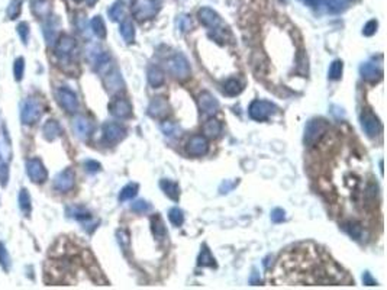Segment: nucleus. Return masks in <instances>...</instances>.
<instances>
[{
    "instance_id": "1",
    "label": "nucleus",
    "mask_w": 387,
    "mask_h": 290,
    "mask_svg": "<svg viewBox=\"0 0 387 290\" xmlns=\"http://www.w3.org/2000/svg\"><path fill=\"white\" fill-rule=\"evenodd\" d=\"M328 129H329V124H328L325 119H322V118L310 119V121L308 122L306 128H305V138H303L305 145H308V147L316 145L323 136H325V133L328 132Z\"/></svg>"
},
{
    "instance_id": "2",
    "label": "nucleus",
    "mask_w": 387,
    "mask_h": 290,
    "mask_svg": "<svg viewBox=\"0 0 387 290\" xmlns=\"http://www.w3.org/2000/svg\"><path fill=\"white\" fill-rule=\"evenodd\" d=\"M167 68H168L170 74L174 79H177L179 81H186L192 74L189 61L183 54H176L174 57H171L167 61Z\"/></svg>"
},
{
    "instance_id": "3",
    "label": "nucleus",
    "mask_w": 387,
    "mask_h": 290,
    "mask_svg": "<svg viewBox=\"0 0 387 290\" xmlns=\"http://www.w3.org/2000/svg\"><path fill=\"white\" fill-rule=\"evenodd\" d=\"M276 110H277L276 105L267 100H254L248 107V113L251 119L258 121V122L267 121L271 115L276 113Z\"/></svg>"
},
{
    "instance_id": "4",
    "label": "nucleus",
    "mask_w": 387,
    "mask_h": 290,
    "mask_svg": "<svg viewBox=\"0 0 387 290\" xmlns=\"http://www.w3.org/2000/svg\"><path fill=\"white\" fill-rule=\"evenodd\" d=\"M158 12V7L154 0H135L132 4V15L138 21L153 19Z\"/></svg>"
},
{
    "instance_id": "5",
    "label": "nucleus",
    "mask_w": 387,
    "mask_h": 290,
    "mask_svg": "<svg viewBox=\"0 0 387 290\" xmlns=\"http://www.w3.org/2000/svg\"><path fill=\"white\" fill-rule=\"evenodd\" d=\"M361 127L370 138H376L382 133V122L373 112L367 109L361 113Z\"/></svg>"
},
{
    "instance_id": "6",
    "label": "nucleus",
    "mask_w": 387,
    "mask_h": 290,
    "mask_svg": "<svg viewBox=\"0 0 387 290\" xmlns=\"http://www.w3.org/2000/svg\"><path fill=\"white\" fill-rule=\"evenodd\" d=\"M207 151H209V142L203 135H193L186 144V153L192 157H202L207 154Z\"/></svg>"
},
{
    "instance_id": "7",
    "label": "nucleus",
    "mask_w": 387,
    "mask_h": 290,
    "mask_svg": "<svg viewBox=\"0 0 387 290\" xmlns=\"http://www.w3.org/2000/svg\"><path fill=\"white\" fill-rule=\"evenodd\" d=\"M127 136V129L119 124L107 122L103 125V138L109 144H118Z\"/></svg>"
},
{
    "instance_id": "8",
    "label": "nucleus",
    "mask_w": 387,
    "mask_h": 290,
    "mask_svg": "<svg viewBox=\"0 0 387 290\" xmlns=\"http://www.w3.org/2000/svg\"><path fill=\"white\" fill-rule=\"evenodd\" d=\"M109 110L115 118L125 119L132 115V105L124 97H115L109 105Z\"/></svg>"
},
{
    "instance_id": "9",
    "label": "nucleus",
    "mask_w": 387,
    "mask_h": 290,
    "mask_svg": "<svg viewBox=\"0 0 387 290\" xmlns=\"http://www.w3.org/2000/svg\"><path fill=\"white\" fill-rule=\"evenodd\" d=\"M197 102H199L200 110H202L203 113H206V115H215V113L218 112V109H219V102H218V99L213 96L210 92H202V93L199 95Z\"/></svg>"
},
{
    "instance_id": "10",
    "label": "nucleus",
    "mask_w": 387,
    "mask_h": 290,
    "mask_svg": "<svg viewBox=\"0 0 387 290\" xmlns=\"http://www.w3.org/2000/svg\"><path fill=\"white\" fill-rule=\"evenodd\" d=\"M361 77L367 81H377L383 77V67L376 61H367L360 67Z\"/></svg>"
},
{
    "instance_id": "11",
    "label": "nucleus",
    "mask_w": 387,
    "mask_h": 290,
    "mask_svg": "<svg viewBox=\"0 0 387 290\" xmlns=\"http://www.w3.org/2000/svg\"><path fill=\"white\" fill-rule=\"evenodd\" d=\"M168 112H170V106H168V102L164 97L153 99L150 106H148V115L151 118H155V119H161L164 116H167Z\"/></svg>"
},
{
    "instance_id": "12",
    "label": "nucleus",
    "mask_w": 387,
    "mask_h": 290,
    "mask_svg": "<svg viewBox=\"0 0 387 290\" xmlns=\"http://www.w3.org/2000/svg\"><path fill=\"white\" fill-rule=\"evenodd\" d=\"M58 102H60V105L64 107L65 110L70 112V113H74L78 109V102H77L76 95L71 90L65 89V87H61L58 90Z\"/></svg>"
},
{
    "instance_id": "13",
    "label": "nucleus",
    "mask_w": 387,
    "mask_h": 290,
    "mask_svg": "<svg viewBox=\"0 0 387 290\" xmlns=\"http://www.w3.org/2000/svg\"><path fill=\"white\" fill-rule=\"evenodd\" d=\"M197 16H199V21H200L205 26L212 28V29L216 28V26L221 24V18H219V15H218L215 10L209 9V7H203V9H200L199 13H197Z\"/></svg>"
},
{
    "instance_id": "14",
    "label": "nucleus",
    "mask_w": 387,
    "mask_h": 290,
    "mask_svg": "<svg viewBox=\"0 0 387 290\" xmlns=\"http://www.w3.org/2000/svg\"><path fill=\"white\" fill-rule=\"evenodd\" d=\"M104 83L110 93H118L124 89V80L118 70H113L112 73H109L107 77L104 79Z\"/></svg>"
},
{
    "instance_id": "15",
    "label": "nucleus",
    "mask_w": 387,
    "mask_h": 290,
    "mask_svg": "<svg viewBox=\"0 0 387 290\" xmlns=\"http://www.w3.org/2000/svg\"><path fill=\"white\" fill-rule=\"evenodd\" d=\"M74 185V174L71 170H65L55 179V187L60 192H68Z\"/></svg>"
},
{
    "instance_id": "16",
    "label": "nucleus",
    "mask_w": 387,
    "mask_h": 290,
    "mask_svg": "<svg viewBox=\"0 0 387 290\" xmlns=\"http://www.w3.org/2000/svg\"><path fill=\"white\" fill-rule=\"evenodd\" d=\"M160 187H161L162 192L167 194L171 200H174V202L179 200V197H180V187H179V185H177L176 182L168 180V179H162L161 182H160Z\"/></svg>"
},
{
    "instance_id": "17",
    "label": "nucleus",
    "mask_w": 387,
    "mask_h": 290,
    "mask_svg": "<svg viewBox=\"0 0 387 290\" xmlns=\"http://www.w3.org/2000/svg\"><path fill=\"white\" fill-rule=\"evenodd\" d=\"M74 47H76V41H74L73 38H70V36H63V38L58 41L55 51H57L58 55L67 57V55H70V54L73 53Z\"/></svg>"
},
{
    "instance_id": "18",
    "label": "nucleus",
    "mask_w": 387,
    "mask_h": 290,
    "mask_svg": "<svg viewBox=\"0 0 387 290\" xmlns=\"http://www.w3.org/2000/svg\"><path fill=\"white\" fill-rule=\"evenodd\" d=\"M74 129H76V132H77V135L78 136H81V138H87L90 133H92V131H93V125H92V122L90 121H87L86 118H77L76 121H74Z\"/></svg>"
},
{
    "instance_id": "19",
    "label": "nucleus",
    "mask_w": 387,
    "mask_h": 290,
    "mask_svg": "<svg viewBox=\"0 0 387 290\" xmlns=\"http://www.w3.org/2000/svg\"><path fill=\"white\" fill-rule=\"evenodd\" d=\"M151 229H153L154 237L158 241H162L167 237V229H165V225H164V221H162V218L158 213L151 218Z\"/></svg>"
},
{
    "instance_id": "20",
    "label": "nucleus",
    "mask_w": 387,
    "mask_h": 290,
    "mask_svg": "<svg viewBox=\"0 0 387 290\" xmlns=\"http://www.w3.org/2000/svg\"><path fill=\"white\" fill-rule=\"evenodd\" d=\"M197 265L199 267H216V260L212 256L210 250L207 248V245H202V251L197 258Z\"/></svg>"
},
{
    "instance_id": "21",
    "label": "nucleus",
    "mask_w": 387,
    "mask_h": 290,
    "mask_svg": "<svg viewBox=\"0 0 387 290\" xmlns=\"http://www.w3.org/2000/svg\"><path fill=\"white\" fill-rule=\"evenodd\" d=\"M148 81L153 87H160L164 84L165 81V76H164V71L158 67H150L148 68Z\"/></svg>"
},
{
    "instance_id": "22",
    "label": "nucleus",
    "mask_w": 387,
    "mask_h": 290,
    "mask_svg": "<svg viewBox=\"0 0 387 290\" xmlns=\"http://www.w3.org/2000/svg\"><path fill=\"white\" fill-rule=\"evenodd\" d=\"M221 132H222V125L216 119H209L203 125V133L207 138H218Z\"/></svg>"
},
{
    "instance_id": "23",
    "label": "nucleus",
    "mask_w": 387,
    "mask_h": 290,
    "mask_svg": "<svg viewBox=\"0 0 387 290\" xmlns=\"http://www.w3.org/2000/svg\"><path fill=\"white\" fill-rule=\"evenodd\" d=\"M242 89H244V86L238 79H229L224 84V92L228 96H236L242 92Z\"/></svg>"
},
{
    "instance_id": "24",
    "label": "nucleus",
    "mask_w": 387,
    "mask_h": 290,
    "mask_svg": "<svg viewBox=\"0 0 387 290\" xmlns=\"http://www.w3.org/2000/svg\"><path fill=\"white\" fill-rule=\"evenodd\" d=\"M29 173H31V177L33 179V182H44L47 179V171L45 168L42 167V164L39 161H32V165H29Z\"/></svg>"
},
{
    "instance_id": "25",
    "label": "nucleus",
    "mask_w": 387,
    "mask_h": 290,
    "mask_svg": "<svg viewBox=\"0 0 387 290\" xmlns=\"http://www.w3.org/2000/svg\"><path fill=\"white\" fill-rule=\"evenodd\" d=\"M119 31H121V35L124 36L125 42H128V44L133 42V39H135V29H133V25H132V22H130L129 19H125V21L121 24Z\"/></svg>"
},
{
    "instance_id": "26",
    "label": "nucleus",
    "mask_w": 387,
    "mask_h": 290,
    "mask_svg": "<svg viewBox=\"0 0 387 290\" xmlns=\"http://www.w3.org/2000/svg\"><path fill=\"white\" fill-rule=\"evenodd\" d=\"M138 190H139V186H138L136 183H129V185H127V186L121 190L119 200H121V202L130 200L132 197H135V196L138 194Z\"/></svg>"
},
{
    "instance_id": "27",
    "label": "nucleus",
    "mask_w": 387,
    "mask_h": 290,
    "mask_svg": "<svg viewBox=\"0 0 387 290\" xmlns=\"http://www.w3.org/2000/svg\"><path fill=\"white\" fill-rule=\"evenodd\" d=\"M342 71H344V63L341 60H335L328 71V77L331 80H339L342 77Z\"/></svg>"
},
{
    "instance_id": "28",
    "label": "nucleus",
    "mask_w": 387,
    "mask_h": 290,
    "mask_svg": "<svg viewBox=\"0 0 387 290\" xmlns=\"http://www.w3.org/2000/svg\"><path fill=\"white\" fill-rule=\"evenodd\" d=\"M168 218H170L171 224L174 226H181L183 225V222H184V213H183V211L179 209V208H173V209H170V212H168Z\"/></svg>"
},
{
    "instance_id": "29",
    "label": "nucleus",
    "mask_w": 387,
    "mask_h": 290,
    "mask_svg": "<svg viewBox=\"0 0 387 290\" xmlns=\"http://www.w3.org/2000/svg\"><path fill=\"white\" fill-rule=\"evenodd\" d=\"M344 228H345V231L348 232V235H350V237H353L354 239H360V238H361L362 228H361V225H360V224L350 221V222H347V224H345V226H344Z\"/></svg>"
},
{
    "instance_id": "30",
    "label": "nucleus",
    "mask_w": 387,
    "mask_h": 290,
    "mask_svg": "<svg viewBox=\"0 0 387 290\" xmlns=\"http://www.w3.org/2000/svg\"><path fill=\"white\" fill-rule=\"evenodd\" d=\"M92 28H93V32L96 33L99 38H104L106 36V26H104V22L100 16H96L93 21H92Z\"/></svg>"
},
{
    "instance_id": "31",
    "label": "nucleus",
    "mask_w": 387,
    "mask_h": 290,
    "mask_svg": "<svg viewBox=\"0 0 387 290\" xmlns=\"http://www.w3.org/2000/svg\"><path fill=\"white\" fill-rule=\"evenodd\" d=\"M130 209L135 212V213H145L148 211H151V205L147 202V200H136L132 203Z\"/></svg>"
},
{
    "instance_id": "32",
    "label": "nucleus",
    "mask_w": 387,
    "mask_h": 290,
    "mask_svg": "<svg viewBox=\"0 0 387 290\" xmlns=\"http://www.w3.org/2000/svg\"><path fill=\"white\" fill-rule=\"evenodd\" d=\"M118 242H119V245L124 248V251H128L130 239H129V234L125 231V229L118 231Z\"/></svg>"
},
{
    "instance_id": "33",
    "label": "nucleus",
    "mask_w": 387,
    "mask_h": 290,
    "mask_svg": "<svg viewBox=\"0 0 387 290\" xmlns=\"http://www.w3.org/2000/svg\"><path fill=\"white\" fill-rule=\"evenodd\" d=\"M326 6L329 12H341L345 9L344 0H326Z\"/></svg>"
},
{
    "instance_id": "34",
    "label": "nucleus",
    "mask_w": 387,
    "mask_h": 290,
    "mask_svg": "<svg viewBox=\"0 0 387 290\" xmlns=\"http://www.w3.org/2000/svg\"><path fill=\"white\" fill-rule=\"evenodd\" d=\"M177 25H179V28H180L181 32H187V31H190V28H192V21H190L189 16L183 15V16H180V18L177 19Z\"/></svg>"
},
{
    "instance_id": "35",
    "label": "nucleus",
    "mask_w": 387,
    "mask_h": 290,
    "mask_svg": "<svg viewBox=\"0 0 387 290\" xmlns=\"http://www.w3.org/2000/svg\"><path fill=\"white\" fill-rule=\"evenodd\" d=\"M45 132H47V133H48V136L52 139V138H55V136H58V135H60L61 129H60V127H58V124H57V122H54V121H50V124L45 127Z\"/></svg>"
},
{
    "instance_id": "36",
    "label": "nucleus",
    "mask_w": 387,
    "mask_h": 290,
    "mask_svg": "<svg viewBox=\"0 0 387 290\" xmlns=\"http://www.w3.org/2000/svg\"><path fill=\"white\" fill-rule=\"evenodd\" d=\"M286 219V212L282 209V208H276L271 211V221L274 224H280Z\"/></svg>"
},
{
    "instance_id": "37",
    "label": "nucleus",
    "mask_w": 387,
    "mask_h": 290,
    "mask_svg": "<svg viewBox=\"0 0 387 290\" xmlns=\"http://www.w3.org/2000/svg\"><path fill=\"white\" fill-rule=\"evenodd\" d=\"M161 131L164 132V133H165V135H168V136H173V135H176V133H177V131H180V129L177 128L174 124H171V122H162Z\"/></svg>"
},
{
    "instance_id": "38",
    "label": "nucleus",
    "mask_w": 387,
    "mask_h": 290,
    "mask_svg": "<svg viewBox=\"0 0 387 290\" xmlns=\"http://www.w3.org/2000/svg\"><path fill=\"white\" fill-rule=\"evenodd\" d=\"M122 12H124V9H122V4L116 3V4H113V6H112V9L109 10V15H110V18H112V21H118V19H121V16H122Z\"/></svg>"
},
{
    "instance_id": "39",
    "label": "nucleus",
    "mask_w": 387,
    "mask_h": 290,
    "mask_svg": "<svg viewBox=\"0 0 387 290\" xmlns=\"http://www.w3.org/2000/svg\"><path fill=\"white\" fill-rule=\"evenodd\" d=\"M377 26H379L377 21H370V22L365 24V26H364V29H362V33H364L365 36H371V35H374L376 31H377Z\"/></svg>"
},
{
    "instance_id": "40",
    "label": "nucleus",
    "mask_w": 387,
    "mask_h": 290,
    "mask_svg": "<svg viewBox=\"0 0 387 290\" xmlns=\"http://www.w3.org/2000/svg\"><path fill=\"white\" fill-rule=\"evenodd\" d=\"M238 183H239V182H238V179H236V180H233V182H231V180H225V182H224V183L219 186V192H221L222 194L229 193V192H231V190H232V189H233V187H235Z\"/></svg>"
},
{
    "instance_id": "41",
    "label": "nucleus",
    "mask_w": 387,
    "mask_h": 290,
    "mask_svg": "<svg viewBox=\"0 0 387 290\" xmlns=\"http://www.w3.org/2000/svg\"><path fill=\"white\" fill-rule=\"evenodd\" d=\"M362 283L367 285V286H376V285H377V282L373 279L371 273H368V271H365V273L362 274Z\"/></svg>"
},
{
    "instance_id": "42",
    "label": "nucleus",
    "mask_w": 387,
    "mask_h": 290,
    "mask_svg": "<svg viewBox=\"0 0 387 290\" xmlns=\"http://www.w3.org/2000/svg\"><path fill=\"white\" fill-rule=\"evenodd\" d=\"M84 165H86V168H87V170H89L90 173H95V171H99V170H100V167H102V165H100V164H99V162H96V161H87V162H86V164H84Z\"/></svg>"
},
{
    "instance_id": "43",
    "label": "nucleus",
    "mask_w": 387,
    "mask_h": 290,
    "mask_svg": "<svg viewBox=\"0 0 387 290\" xmlns=\"http://www.w3.org/2000/svg\"><path fill=\"white\" fill-rule=\"evenodd\" d=\"M250 282H251V285H258L259 282H261V279H259V276H258V273L254 270L253 271V274H251V279H250Z\"/></svg>"
},
{
    "instance_id": "44",
    "label": "nucleus",
    "mask_w": 387,
    "mask_h": 290,
    "mask_svg": "<svg viewBox=\"0 0 387 290\" xmlns=\"http://www.w3.org/2000/svg\"><path fill=\"white\" fill-rule=\"evenodd\" d=\"M302 1H305V3L309 4V6H316V4L319 3V0H302Z\"/></svg>"
},
{
    "instance_id": "45",
    "label": "nucleus",
    "mask_w": 387,
    "mask_h": 290,
    "mask_svg": "<svg viewBox=\"0 0 387 290\" xmlns=\"http://www.w3.org/2000/svg\"><path fill=\"white\" fill-rule=\"evenodd\" d=\"M95 1H96V0H89V3H90V4H93Z\"/></svg>"
}]
</instances>
